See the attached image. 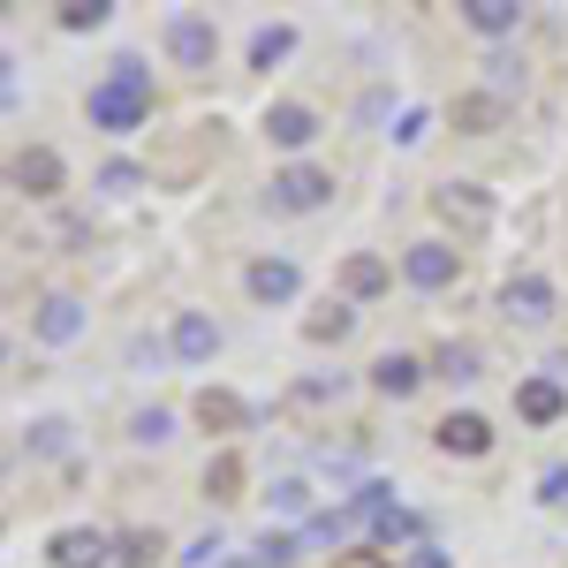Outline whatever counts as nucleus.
<instances>
[{"instance_id":"nucleus-20","label":"nucleus","mask_w":568,"mask_h":568,"mask_svg":"<svg viewBox=\"0 0 568 568\" xmlns=\"http://www.w3.org/2000/svg\"><path fill=\"white\" fill-rule=\"evenodd\" d=\"M425 364H433V379H447V387H478L485 379V349L478 342H439Z\"/></svg>"},{"instance_id":"nucleus-4","label":"nucleus","mask_w":568,"mask_h":568,"mask_svg":"<svg viewBox=\"0 0 568 568\" xmlns=\"http://www.w3.org/2000/svg\"><path fill=\"white\" fill-rule=\"evenodd\" d=\"M402 281H409L417 296H447V288L463 281V251H455L447 235H417V243H402Z\"/></svg>"},{"instance_id":"nucleus-26","label":"nucleus","mask_w":568,"mask_h":568,"mask_svg":"<svg viewBox=\"0 0 568 568\" xmlns=\"http://www.w3.org/2000/svg\"><path fill=\"white\" fill-rule=\"evenodd\" d=\"M425 538H433V524H425L417 508H394V516H379V524H372V546H394V554H417Z\"/></svg>"},{"instance_id":"nucleus-1","label":"nucleus","mask_w":568,"mask_h":568,"mask_svg":"<svg viewBox=\"0 0 568 568\" xmlns=\"http://www.w3.org/2000/svg\"><path fill=\"white\" fill-rule=\"evenodd\" d=\"M334 168H318V160H288V168H273V182H265V213L281 220H304L318 213V205H334Z\"/></svg>"},{"instance_id":"nucleus-33","label":"nucleus","mask_w":568,"mask_h":568,"mask_svg":"<svg viewBox=\"0 0 568 568\" xmlns=\"http://www.w3.org/2000/svg\"><path fill=\"white\" fill-rule=\"evenodd\" d=\"M122 364L152 379V372H168V364H175V349H168V334H130V349H122Z\"/></svg>"},{"instance_id":"nucleus-35","label":"nucleus","mask_w":568,"mask_h":568,"mask_svg":"<svg viewBox=\"0 0 568 568\" xmlns=\"http://www.w3.org/2000/svg\"><path fill=\"white\" fill-rule=\"evenodd\" d=\"M91 190H106V197H136V190H144V168H136V160H106V168L91 175Z\"/></svg>"},{"instance_id":"nucleus-10","label":"nucleus","mask_w":568,"mask_h":568,"mask_svg":"<svg viewBox=\"0 0 568 568\" xmlns=\"http://www.w3.org/2000/svg\"><path fill=\"white\" fill-rule=\"evenodd\" d=\"M493 439H500V433H493L485 409H447V417L433 425V447H439V455H455V463H485Z\"/></svg>"},{"instance_id":"nucleus-25","label":"nucleus","mask_w":568,"mask_h":568,"mask_svg":"<svg viewBox=\"0 0 568 568\" xmlns=\"http://www.w3.org/2000/svg\"><path fill=\"white\" fill-rule=\"evenodd\" d=\"M16 447H23L31 463H53V455H69V447H77V425H69V417H31Z\"/></svg>"},{"instance_id":"nucleus-11","label":"nucleus","mask_w":568,"mask_h":568,"mask_svg":"<svg viewBox=\"0 0 568 568\" xmlns=\"http://www.w3.org/2000/svg\"><path fill=\"white\" fill-rule=\"evenodd\" d=\"M45 568H114V530L99 524H69L45 538Z\"/></svg>"},{"instance_id":"nucleus-21","label":"nucleus","mask_w":568,"mask_h":568,"mask_svg":"<svg viewBox=\"0 0 568 568\" xmlns=\"http://www.w3.org/2000/svg\"><path fill=\"white\" fill-rule=\"evenodd\" d=\"M356 318H364V311L334 296V304H318V311L304 318V342H311V349H342V342L356 334Z\"/></svg>"},{"instance_id":"nucleus-39","label":"nucleus","mask_w":568,"mask_h":568,"mask_svg":"<svg viewBox=\"0 0 568 568\" xmlns=\"http://www.w3.org/2000/svg\"><path fill=\"white\" fill-rule=\"evenodd\" d=\"M394 144H402V152H409V144H425V136H433V114H425V106H409V114H402V122H394Z\"/></svg>"},{"instance_id":"nucleus-12","label":"nucleus","mask_w":568,"mask_h":568,"mask_svg":"<svg viewBox=\"0 0 568 568\" xmlns=\"http://www.w3.org/2000/svg\"><path fill=\"white\" fill-rule=\"evenodd\" d=\"M190 425H197V433H213V439H235V433H251V425H258V409H251L235 387H197Z\"/></svg>"},{"instance_id":"nucleus-41","label":"nucleus","mask_w":568,"mask_h":568,"mask_svg":"<svg viewBox=\"0 0 568 568\" xmlns=\"http://www.w3.org/2000/svg\"><path fill=\"white\" fill-rule=\"evenodd\" d=\"M349 568H387V554H356V561Z\"/></svg>"},{"instance_id":"nucleus-9","label":"nucleus","mask_w":568,"mask_h":568,"mask_svg":"<svg viewBox=\"0 0 568 568\" xmlns=\"http://www.w3.org/2000/svg\"><path fill=\"white\" fill-rule=\"evenodd\" d=\"M8 182H16L23 197H39V205H53V197L69 190V160H61L53 144H23V152L8 160Z\"/></svg>"},{"instance_id":"nucleus-17","label":"nucleus","mask_w":568,"mask_h":568,"mask_svg":"<svg viewBox=\"0 0 568 568\" xmlns=\"http://www.w3.org/2000/svg\"><path fill=\"white\" fill-rule=\"evenodd\" d=\"M220 342H227V334H220L213 311H175V318H168V349H175V364H213Z\"/></svg>"},{"instance_id":"nucleus-40","label":"nucleus","mask_w":568,"mask_h":568,"mask_svg":"<svg viewBox=\"0 0 568 568\" xmlns=\"http://www.w3.org/2000/svg\"><path fill=\"white\" fill-rule=\"evenodd\" d=\"M402 568H455V554H447V546H439V538H425V546H417V554H402Z\"/></svg>"},{"instance_id":"nucleus-19","label":"nucleus","mask_w":568,"mask_h":568,"mask_svg":"<svg viewBox=\"0 0 568 568\" xmlns=\"http://www.w3.org/2000/svg\"><path fill=\"white\" fill-rule=\"evenodd\" d=\"M455 16H463L485 45H516V31H524V8H516V0H463Z\"/></svg>"},{"instance_id":"nucleus-3","label":"nucleus","mask_w":568,"mask_h":568,"mask_svg":"<svg viewBox=\"0 0 568 568\" xmlns=\"http://www.w3.org/2000/svg\"><path fill=\"white\" fill-rule=\"evenodd\" d=\"M160 53H168L175 69H190V77H205V69L220 61V23L197 16V8H175V16L160 23Z\"/></svg>"},{"instance_id":"nucleus-2","label":"nucleus","mask_w":568,"mask_h":568,"mask_svg":"<svg viewBox=\"0 0 568 568\" xmlns=\"http://www.w3.org/2000/svg\"><path fill=\"white\" fill-rule=\"evenodd\" d=\"M433 213H439V227H455V243H478V235H493L500 205H493V190H485V182L447 175V182H433Z\"/></svg>"},{"instance_id":"nucleus-32","label":"nucleus","mask_w":568,"mask_h":568,"mask_svg":"<svg viewBox=\"0 0 568 568\" xmlns=\"http://www.w3.org/2000/svg\"><path fill=\"white\" fill-rule=\"evenodd\" d=\"M99 84L130 91V99H152V69H144V53H114V61H106V77H99Z\"/></svg>"},{"instance_id":"nucleus-36","label":"nucleus","mask_w":568,"mask_h":568,"mask_svg":"<svg viewBox=\"0 0 568 568\" xmlns=\"http://www.w3.org/2000/svg\"><path fill=\"white\" fill-rule=\"evenodd\" d=\"M349 394V372H318V379H296L288 402H342Z\"/></svg>"},{"instance_id":"nucleus-27","label":"nucleus","mask_w":568,"mask_h":568,"mask_svg":"<svg viewBox=\"0 0 568 568\" xmlns=\"http://www.w3.org/2000/svg\"><path fill=\"white\" fill-rule=\"evenodd\" d=\"M160 554H168V538H160L152 524H130V530H114V568H152Z\"/></svg>"},{"instance_id":"nucleus-15","label":"nucleus","mask_w":568,"mask_h":568,"mask_svg":"<svg viewBox=\"0 0 568 568\" xmlns=\"http://www.w3.org/2000/svg\"><path fill=\"white\" fill-rule=\"evenodd\" d=\"M508 114H516V99H500V91H455V106H447V122L455 136H500L508 130Z\"/></svg>"},{"instance_id":"nucleus-34","label":"nucleus","mask_w":568,"mask_h":568,"mask_svg":"<svg viewBox=\"0 0 568 568\" xmlns=\"http://www.w3.org/2000/svg\"><path fill=\"white\" fill-rule=\"evenodd\" d=\"M485 91H500V99H524V61H516L508 45H493V53H485Z\"/></svg>"},{"instance_id":"nucleus-38","label":"nucleus","mask_w":568,"mask_h":568,"mask_svg":"<svg viewBox=\"0 0 568 568\" xmlns=\"http://www.w3.org/2000/svg\"><path fill=\"white\" fill-rule=\"evenodd\" d=\"M538 508H568V455L538 470Z\"/></svg>"},{"instance_id":"nucleus-7","label":"nucleus","mask_w":568,"mask_h":568,"mask_svg":"<svg viewBox=\"0 0 568 568\" xmlns=\"http://www.w3.org/2000/svg\"><path fill=\"white\" fill-rule=\"evenodd\" d=\"M243 296H251L258 311H288L296 296H304V265H296V258H273V251H265V258L243 265Z\"/></svg>"},{"instance_id":"nucleus-24","label":"nucleus","mask_w":568,"mask_h":568,"mask_svg":"<svg viewBox=\"0 0 568 568\" xmlns=\"http://www.w3.org/2000/svg\"><path fill=\"white\" fill-rule=\"evenodd\" d=\"M288 53H296V23H258V31H251V45H243V61H251L258 77H273Z\"/></svg>"},{"instance_id":"nucleus-5","label":"nucleus","mask_w":568,"mask_h":568,"mask_svg":"<svg viewBox=\"0 0 568 568\" xmlns=\"http://www.w3.org/2000/svg\"><path fill=\"white\" fill-rule=\"evenodd\" d=\"M554 311H561V288H554V273H538V265H516V273L500 281V318H508V326H554Z\"/></svg>"},{"instance_id":"nucleus-14","label":"nucleus","mask_w":568,"mask_h":568,"mask_svg":"<svg viewBox=\"0 0 568 568\" xmlns=\"http://www.w3.org/2000/svg\"><path fill=\"white\" fill-rule=\"evenodd\" d=\"M425 379H433V364H425V356H409V349H379L372 364H364V387L387 394V402H409Z\"/></svg>"},{"instance_id":"nucleus-42","label":"nucleus","mask_w":568,"mask_h":568,"mask_svg":"<svg viewBox=\"0 0 568 568\" xmlns=\"http://www.w3.org/2000/svg\"><path fill=\"white\" fill-rule=\"evenodd\" d=\"M220 568H251V561H235V554H227V561H220Z\"/></svg>"},{"instance_id":"nucleus-29","label":"nucleus","mask_w":568,"mask_h":568,"mask_svg":"<svg viewBox=\"0 0 568 568\" xmlns=\"http://www.w3.org/2000/svg\"><path fill=\"white\" fill-rule=\"evenodd\" d=\"M205 500H213V508L243 500V455H235V447H220L213 463H205Z\"/></svg>"},{"instance_id":"nucleus-6","label":"nucleus","mask_w":568,"mask_h":568,"mask_svg":"<svg viewBox=\"0 0 568 568\" xmlns=\"http://www.w3.org/2000/svg\"><path fill=\"white\" fill-rule=\"evenodd\" d=\"M265 144H273V152H288V160H304L311 144H318V136H326V122H318V106H304V99H273V106H265Z\"/></svg>"},{"instance_id":"nucleus-13","label":"nucleus","mask_w":568,"mask_h":568,"mask_svg":"<svg viewBox=\"0 0 568 568\" xmlns=\"http://www.w3.org/2000/svg\"><path fill=\"white\" fill-rule=\"evenodd\" d=\"M561 417H568V379H554V372H524V379H516V425L546 433V425H561Z\"/></svg>"},{"instance_id":"nucleus-23","label":"nucleus","mask_w":568,"mask_h":568,"mask_svg":"<svg viewBox=\"0 0 568 568\" xmlns=\"http://www.w3.org/2000/svg\"><path fill=\"white\" fill-rule=\"evenodd\" d=\"M356 530H364V516H356L349 500H342V508H318V516L304 524V554H326V546H349Z\"/></svg>"},{"instance_id":"nucleus-28","label":"nucleus","mask_w":568,"mask_h":568,"mask_svg":"<svg viewBox=\"0 0 568 568\" xmlns=\"http://www.w3.org/2000/svg\"><path fill=\"white\" fill-rule=\"evenodd\" d=\"M304 561V530H258L251 538V568H296Z\"/></svg>"},{"instance_id":"nucleus-16","label":"nucleus","mask_w":568,"mask_h":568,"mask_svg":"<svg viewBox=\"0 0 568 568\" xmlns=\"http://www.w3.org/2000/svg\"><path fill=\"white\" fill-rule=\"evenodd\" d=\"M84 114H91V130H106V136H136L144 114H152V99H130V91H114V84H91Z\"/></svg>"},{"instance_id":"nucleus-22","label":"nucleus","mask_w":568,"mask_h":568,"mask_svg":"<svg viewBox=\"0 0 568 568\" xmlns=\"http://www.w3.org/2000/svg\"><path fill=\"white\" fill-rule=\"evenodd\" d=\"M122 433H130V447H175L182 417L168 409V402H144V409H130V425H122Z\"/></svg>"},{"instance_id":"nucleus-18","label":"nucleus","mask_w":568,"mask_h":568,"mask_svg":"<svg viewBox=\"0 0 568 568\" xmlns=\"http://www.w3.org/2000/svg\"><path fill=\"white\" fill-rule=\"evenodd\" d=\"M394 288V265L379 258V251H349V258H342V304H379V296H387Z\"/></svg>"},{"instance_id":"nucleus-31","label":"nucleus","mask_w":568,"mask_h":568,"mask_svg":"<svg viewBox=\"0 0 568 568\" xmlns=\"http://www.w3.org/2000/svg\"><path fill=\"white\" fill-rule=\"evenodd\" d=\"M349 508L364 516V530H372L379 516H394L402 500H394V485H387V478H356V485H349Z\"/></svg>"},{"instance_id":"nucleus-30","label":"nucleus","mask_w":568,"mask_h":568,"mask_svg":"<svg viewBox=\"0 0 568 568\" xmlns=\"http://www.w3.org/2000/svg\"><path fill=\"white\" fill-rule=\"evenodd\" d=\"M265 508H273V516H288L296 530L318 516V508H311V485H304V478H273V485H265Z\"/></svg>"},{"instance_id":"nucleus-8","label":"nucleus","mask_w":568,"mask_h":568,"mask_svg":"<svg viewBox=\"0 0 568 568\" xmlns=\"http://www.w3.org/2000/svg\"><path fill=\"white\" fill-rule=\"evenodd\" d=\"M84 326H91V304H84V296H69V288L39 296V311H31V334H39L45 349H77Z\"/></svg>"},{"instance_id":"nucleus-37","label":"nucleus","mask_w":568,"mask_h":568,"mask_svg":"<svg viewBox=\"0 0 568 568\" xmlns=\"http://www.w3.org/2000/svg\"><path fill=\"white\" fill-rule=\"evenodd\" d=\"M114 16V0H61V31H99Z\"/></svg>"}]
</instances>
